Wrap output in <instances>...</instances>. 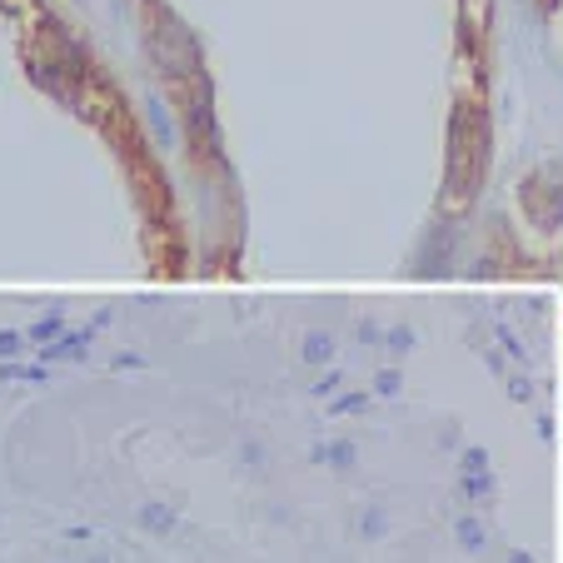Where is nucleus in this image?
Returning <instances> with one entry per match:
<instances>
[]
</instances>
